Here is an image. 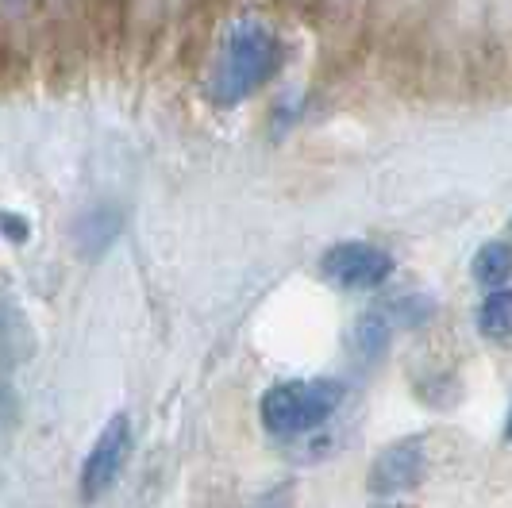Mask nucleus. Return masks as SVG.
I'll list each match as a JSON object with an SVG mask.
<instances>
[{"label": "nucleus", "instance_id": "obj_1", "mask_svg": "<svg viewBox=\"0 0 512 508\" xmlns=\"http://www.w3.org/2000/svg\"><path fill=\"white\" fill-rule=\"evenodd\" d=\"M282 62V43L270 27L262 24H239L231 27L228 43L216 58L212 74V97L220 104H235L251 97L266 77H274Z\"/></svg>", "mask_w": 512, "mask_h": 508}, {"label": "nucleus", "instance_id": "obj_2", "mask_svg": "<svg viewBox=\"0 0 512 508\" xmlns=\"http://www.w3.org/2000/svg\"><path fill=\"white\" fill-rule=\"evenodd\" d=\"M343 405V385L332 378H305V381H282L266 389L258 416L266 432L278 439H297V435L316 432L332 412Z\"/></svg>", "mask_w": 512, "mask_h": 508}, {"label": "nucleus", "instance_id": "obj_3", "mask_svg": "<svg viewBox=\"0 0 512 508\" xmlns=\"http://www.w3.org/2000/svg\"><path fill=\"white\" fill-rule=\"evenodd\" d=\"M131 455V420L120 412L104 424V432L97 435L93 451L85 455V466H81V501H97L104 497L116 478L124 474Z\"/></svg>", "mask_w": 512, "mask_h": 508}, {"label": "nucleus", "instance_id": "obj_4", "mask_svg": "<svg viewBox=\"0 0 512 508\" xmlns=\"http://www.w3.org/2000/svg\"><path fill=\"white\" fill-rule=\"evenodd\" d=\"M320 270H324V278L343 289H374L393 274V258L370 243H335L332 251L320 258Z\"/></svg>", "mask_w": 512, "mask_h": 508}, {"label": "nucleus", "instance_id": "obj_5", "mask_svg": "<svg viewBox=\"0 0 512 508\" xmlns=\"http://www.w3.org/2000/svg\"><path fill=\"white\" fill-rule=\"evenodd\" d=\"M420 478H424V443L409 435V439L389 443L382 455L374 458L366 489L378 497H393V493H405L412 485H420Z\"/></svg>", "mask_w": 512, "mask_h": 508}, {"label": "nucleus", "instance_id": "obj_6", "mask_svg": "<svg viewBox=\"0 0 512 508\" xmlns=\"http://www.w3.org/2000/svg\"><path fill=\"white\" fill-rule=\"evenodd\" d=\"M27 355H31V328L20 316V308L8 297H0V374H8Z\"/></svg>", "mask_w": 512, "mask_h": 508}, {"label": "nucleus", "instance_id": "obj_7", "mask_svg": "<svg viewBox=\"0 0 512 508\" xmlns=\"http://www.w3.org/2000/svg\"><path fill=\"white\" fill-rule=\"evenodd\" d=\"M478 328L489 339H509L512 335V289H497L489 293L482 308H478Z\"/></svg>", "mask_w": 512, "mask_h": 508}, {"label": "nucleus", "instance_id": "obj_8", "mask_svg": "<svg viewBox=\"0 0 512 508\" xmlns=\"http://www.w3.org/2000/svg\"><path fill=\"white\" fill-rule=\"evenodd\" d=\"M470 270H474V278L482 281V285H501V281H509L512 278V247L509 243H486L482 251L474 254Z\"/></svg>", "mask_w": 512, "mask_h": 508}, {"label": "nucleus", "instance_id": "obj_9", "mask_svg": "<svg viewBox=\"0 0 512 508\" xmlns=\"http://www.w3.org/2000/svg\"><path fill=\"white\" fill-rule=\"evenodd\" d=\"M505 435L512 439V412H509V424H505Z\"/></svg>", "mask_w": 512, "mask_h": 508}]
</instances>
